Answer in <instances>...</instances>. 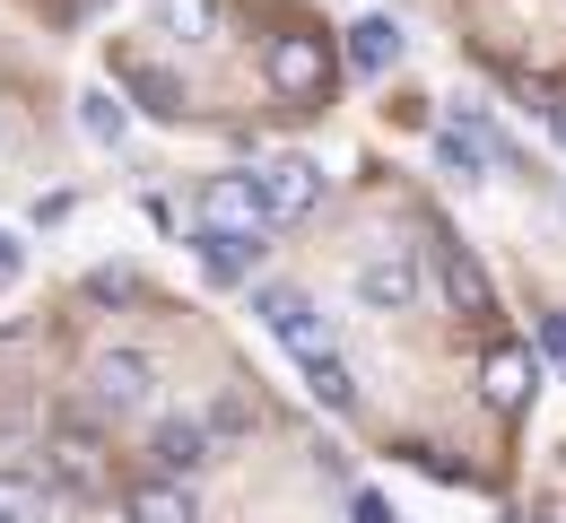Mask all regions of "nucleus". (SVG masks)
I'll use <instances>...</instances> for the list:
<instances>
[{"mask_svg":"<svg viewBox=\"0 0 566 523\" xmlns=\"http://www.w3.org/2000/svg\"><path fill=\"white\" fill-rule=\"evenodd\" d=\"M262 71H271V87H280L287 105H323V96H332V53H323V35H314V27H287V35H271Z\"/></svg>","mask_w":566,"mask_h":523,"instance_id":"f257e3e1","label":"nucleus"},{"mask_svg":"<svg viewBox=\"0 0 566 523\" xmlns=\"http://www.w3.org/2000/svg\"><path fill=\"white\" fill-rule=\"evenodd\" d=\"M201 227H210V236H235V244H262V236H271L262 184H253V175H210V184H201Z\"/></svg>","mask_w":566,"mask_h":523,"instance_id":"f03ea898","label":"nucleus"},{"mask_svg":"<svg viewBox=\"0 0 566 523\" xmlns=\"http://www.w3.org/2000/svg\"><path fill=\"white\" fill-rule=\"evenodd\" d=\"M436 289H444V305L462 323H496V280L480 271V253L462 236H436Z\"/></svg>","mask_w":566,"mask_h":523,"instance_id":"7ed1b4c3","label":"nucleus"},{"mask_svg":"<svg viewBox=\"0 0 566 523\" xmlns=\"http://www.w3.org/2000/svg\"><path fill=\"white\" fill-rule=\"evenodd\" d=\"M427 271L410 244H375L366 262H357V305H375V314H401V305H419Z\"/></svg>","mask_w":566,"mask_h":523,"instance_id":"20e7f679","label":"nucleus"},{"mask_svg":"<svg viewBox=\"0 0 566 523\" xmlns=\"http://www.w3.org/2000/svg\"><path fill=\"white\" fill-rule=\"evenodd\" d=\"M262 323H271V341H280L296 367L332 358V323L314 314V297H296V289H262Z\"/></svg>","mask_w":566,"mask_h":523,"instance_id":"39448f33","label":"nucleus"},{"mask_svg":"<svg viewBox=\"0 0 566 523\" xmlns=\"http://www.w3.org/2000/svg\"><path fill=\"white\" fill-rule=\"evenodd\" d=\"M253 184H262L271 227H280V219H305V210L323 201V166H314V157H271V166H253Z\"/></svg>","mask_w":566,"mask_h":523,"instance_id":"423d86ee","label":"nucleus"},{"mask_svg":"<svg viewBox=\"0 0 566 523\" xmlns=\"http://www.w3.org/2000/svg\"><path fill=\"white\" fill-rule=\"evenodd\" d=\"M87 393H96V410H148L157 367H148L140 349H105V358L87 367Z\"/></svg>","mask_w":566,"mask_h":523,"instance_id":"0eeeda50","label":"nucleus"},{"mask_svg":"<svg viewBox=\"0 0 566 523\" xmlns=\"http://www.w3.org/2000/svg\"><path fill=\"white\" fill-rule=\"evenodd\" d=\"M148 462H157V480H192L210 462V419H157L148 428Z\"/></svg>","mask_w":566,"mask_h":523,"instance_id":"6e6552de","label":"nucleus"},{"mask_svg":"<svg viewBox=\"0 0 566 523\" xmlns=\"http://www.w3.org/2000/svg\"><path fill=\"white\" fill-rule=\"evenodd\" d=\"M480 401H489L496 419H514V410L532 401V349H514V341H496L489 358H480Z\"/></svg>","mask_w":566,"mask_h":523,"instance_id":"1a4fd4ad","label":"nucleus"},{"mask_svg":"<svg viewBox=\"0 0 566 523\" xmlns=\"http://www.w3.org/2000/svg\"><path fill=\"white\" fill-rule=\"evenodd\" d=\"M340 53H349V71H357V79H384L392 62H401V27H392V18H357Z\"/></svg>","mask_w":566,"mask_h":523,"instance_id":"9d476101","label":"nucleus"},{"mask_svg":"<svg viewBox=\"0 0 566 523\" xmlns=\"http://www.w3.org/2000/svg\"><path fill=\"white\" fill-rule=\"evenodd\" d=\"M123 523H201V515H192V489L184 480H140L123 498Z\"/></svg>","mask_w":566,"mask_h":523,"instance_id":"9b49d317","label":"nucleus"},{"mask_svg":"<svg viewBox=\"0 0 566 523\" xmlns=\"http://www.w3.org/2000/svg\"><path fill=\"white\" fill-rule=\"evenodd\" d=\"M148 18L175 44H218V0H148Z\"/></svg>","mask_w":566,"mask_h":523,"instance_id":"f8f14e48","label":"nucleus"},{"mask_svg":"<svg viewBox=\"0 0 566 523\" xmlns=\"http://www.w3.org/2000/svg\"><path fill=\"white\" fill-rule=\"evenodd\" d=\"M53 471H62V489H78V498H96V437H78V428H62V437H53Z\"/></svg>","mask_w":566,"mask_h":523,"instance_id":"ddd939ff","label":"nucleus"},{"mask_svg":"<svg viewBox=\"0 0 566 523\" xmlns=\"http://www.w3.org/2000/svg\"><path fill=\"white\" fill-rule=\"evenodd\" d=\"M253 253H262V244H235V236H210V227H201V271H210V289H235V280L253 271Z\"/></svg>","mask_w":566,"mask_h":523,"instance_id":"4468645a","label":"nucleus"},{"mask_svg":"<svg viewBox=\"0 0 566 523\" xmlns=\"http://www.w3.org/2000/svg\"><path fill=\"white\" fill-rule=\"evenodd\" d=\"M305 384H314V401H323L332 419H349V410H357V375L340 367V358H314V367H305Z\"/></svg>","mask_w":566,"mask_h":523,"instance_id":"2eb2a0df","label":"nucleus"},{"mask_svg":"<svg viewBox=\"0 0 566 523\" xmlns=\"http://www.w3.org/2000/svg\"><path fill=\"white\" fill-rule=\"evenodd\" d=\"M123 79H132V96H140L148 114H184V87H175V71H157V62H123Z\"/></svg>","mask_w":566,"mask_h":523,"instance_id":"dca6fc26","label":"nucleus"},{"mask_svg":"<svg viewBox=\"0 0 566 523\" xmlns=\"http://www.w3.org/2000/svg\"><path fill=\"white\" fill-rule=\"evenodd\" d=\"M78 123H87V140H105V149L132 132V123H123V96H105V87H87V96H78Z\"/></svg>","mask_w":566,"mask_h":523,"instance_id":"f3484780","label":"nucleus"},{"mask_svg":"<svg viewBox=\"0 0 566 523\" xmlns=\"http://www.w3.org/2000/svg\"><path fill=\"white\" fill-rule=\"evenodd\" d=\"M35 506H44V489L18 480V471H0V523H35Z\"/></svg>","mask_w":566,"mask_h":523,"instance_id":"a211bd4d","label":"nucleus"},{"mask_svg":"<svg viewBox=\"0 0 566 523\" xmlns=\"http://www.w3.org/2000/svg\"><path fill=\"white\" fill-rule=\"evenodd\" d=\"M436 166H444V175H462V184H480V166H489V157L471 149L462 132H436Z\"/></svg>","mask_w":566,"mask_h":523,"instance_id":"6ab92c4d","label":"nucleus"},{"mask_svg":"<svg viewBox=\"0 0 566 523\" xmlns=\"http://www.w3.org/2000/svg\"><path fill=\"white\" fill-rule=\"evenodd\" d=\"M87 297H96V305H123V297H140V271H87Z\"/></svg>","mask_w":566,"mask_h":523,"instance_id":"aec40b11","label":"nucleus"},{"mask_svg":"<svg viewBox=\"0 0 566 523\" xmlns=\"http://www.w3.org/2000/svg\"><path fill=\"white\" fill-rule=\"evenodd\" d=\"M541 358H558V367H566V314H541Z\"/></svg>","mask_w":566,"mask_h":523,"instance_id":"412c9836","label":"nucleus"},{"mask_svg":"<svg viewBox=\"0 0 566 523\" xmlns=\"http://www.w3.org/2000/svg\"><path fill=\"white\" fill-rule=\"evenodd\" d=\"M349 523H392V506H384L375 489H357V498H349Z\"/></svg>","mask_w":566,"mask_h":523,"instance_id":"4be33fe9","label":"nucleus"},{"mask_svg":"<svg viewBox=\"0 0 566 523\" xmlns=\"http://www.w3.org/2000/svg\"><path fill=\"white\" fill-rule=\"evenodd\" d=\"M18 262H27V253H18V236H9V227H0V289H9V280H18Z\"/></svg>","mask_w":566,"mask_h":523,"instance_id":"5701e85b","label":"nucleus"},{"mask_svg":"<svg viewBox=\"0 0 566 523\" xmlns=\"http://www.w3.org/2000/svg\"><path fill=\"white\" fill-rule=\"evenodd\" d=\"M549 132H558V140H566V105H558V114H549Z\"/></svg>","mask_w":566,"mask_h":523,"instance_id":"b1692460","label":"nucleus"}]
</instances>
